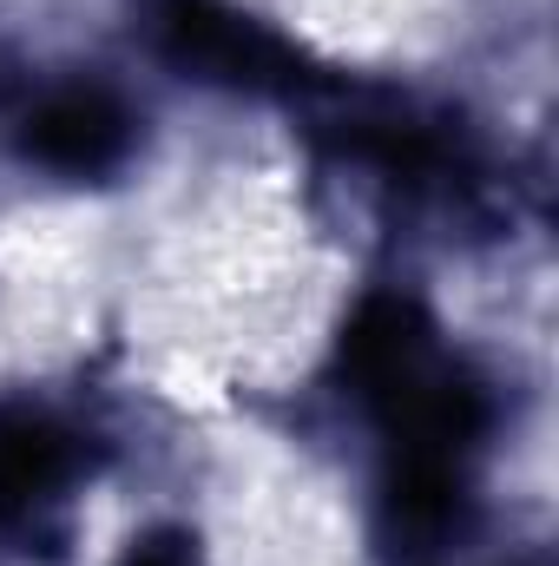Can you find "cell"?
<instances>
[{"instance_id": "1", "label": "cell", "mask_w": 559, "mask_h": 566, "mask_svg": "<svg viewBox=\"0 0 559 566\" xmlns=\"http://www.w3.org/2000/svg\"><path fill=\"white\" fill-rule=\"evenodd\" d=\"M336 382L382 428L389 461L481 468V448L494 434V382L441 343L415 296L369 290L342 316Z\"/></svg>"}, {"instance_id": "2", "label": "cell", "mask_w": 559, "mask_h": 566, "mask_svg": "<svg viewBox=\"0 0 559 566\" xmlns=\"http://www.w3.org/2000/svg\"><path fill=\"white\" fill-rule=\"evenodd\" d=\"M151 53L218 93L238 99H277V106H309L336 66H323L303 40H289L264 13L238 0H139Z\"/></svg>"}, {"instance_id": "3", "label": "cell", "mask_w": 559, "mask_h": 566, "mask_svg": "<svg viewBox=\"0 0 559 566\" xmlns=\"http://www.w3.org/2000/svg\"><path fill=\"white\" fill-rule=\"evenodd\" d=\"M93 481V448L53 409L0 416V541L27 560H66L80 541V501Z\"/></svg>"}, {"instance_id": "4", "label": "cell", "mask_w": 559, "mask_h": 566, "mask_svg": "<svg viewBox=\"0 0 559 566\" xmlns=\"http://www.w3.org/2000/svg\"><path fill=\"white\" fill-rule=\"evenodd\" d=\"M139 145L145 113L113 80H93V73L40 86L13 119V151L60 185H113L133 171Z\"/></svg>"}, {"instance_id": "5", "label": "cell", "mask_w": 559, "mask_h": 566, "mask_svg": "<svg viewBox=\"0 0 559 566\" xmlns=\"http://www.w3.org/2000/svg\"><path fill=\"white\" fill-rule=\"evenodd\" d=\"M113 566H211V554H204V541L191 527H145L119 547Z\"/></svg>"}]
</instances>
